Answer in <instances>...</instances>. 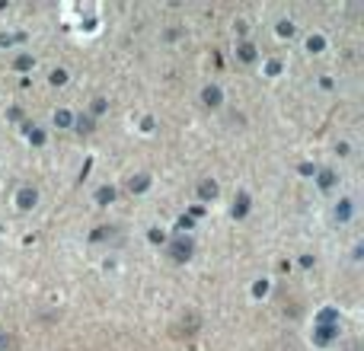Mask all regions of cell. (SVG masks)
I'll return each instance as SVG.
<instances>
[{
    "mask_svg": "<svg viewBox=\"0 0 364 351\" xmlns=\"http://www.w3.org/2000/svg\"><path fill=\"white\" fill-rule=\"evenodd\" d=\"M173 255H176V259H188V255H192V243H188V240H179L176 246H173Z\"/></svg>",
    "mask_w": 364,
    "mask_h": 351,
    "instance_id": "obj_1",
    "label": "cell"
},
{
    "mask_svg": "<svg viewBox=\"0 0 364 351\" xmlns=\"http://www.w3.org/2000/svg\"><path fill=\"white\" fill-rule=\"evenodd\" d=\"M214 192H218V188H214V182H205V185H201V195H205V198H208V195L214 198Z\"/></svg>",
    "mask_w": 364,
    "mask_h": 351,
    "instance_id": "obj_2",
    "label": "cell"
},
{
    "mask_svg": "<svg viewBox=\"0 0 364 351\" xmlns=\"http://www.w3.org/2000/svg\"><path fill=\"white\" fill-rule=\"evenodd\" d=\"M205 99H208V103H218L220 93H218V90H208V93H205Z\"/></svg>",
    "mask_w": 364,
    "mask_h": 351,
    "instance_id": "obj_3",
    "label": "cell"
},
{
    "mask_svg": "<svg viewBox=\"0 0 364 351\" xmlns=\"http://www.w3.org/2000/svg\"><path fill=\"white\" fill-rule=\"evenodd\" d=\"M345 351H361V348H358V345H352V348H345Z\"/></svg>",
    "mask_w": 364,
    "mask_h": 351,
    "instance_id": "obj_4",
    "label": "cell"
},
{
    "mask_svg": "<svg viewBox=\"0 0 364 351\" xmlns=\"http://www.w3.org/2000/svg\"><path fill=\"white\" fill-rule=\"evenodd\" d=\"M0 348H3V335H0Z\"/></svg>",
    "mask_w": 364,
    "mask_h": 351,
    "instance_id": "obj_5",
    "label": "cell"
}]
</instances>
